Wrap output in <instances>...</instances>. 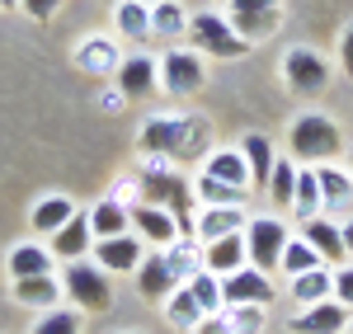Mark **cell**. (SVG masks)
Masks as SVG:
<instances>
[{
  "label": "cell",
  "mask_w": 353,
  "mask_h": 334,
  "mask_svg": "<svg viewBox=\"0 0 353 334\" xmlns=\"http://www.w3.org/2000/svg\"><path fill=\"white\" fill-rule=\"evenodd\" d=\"M344 334H353V320H349V330H344Z\"/></svg>",
  "instance_id": "c3c4849f"
},
{
  "label": "cell",
  "mask_w": 353,
  "mask_h": 334,
  "mask_svg": "<svg viewBox=\"0 0 353 334\" xmlns=\"http://www.w3.org/2000/svg\"><path fill=\"white\" fill-rule=\"evenodd\" d=\"M292 189H297V160H292V156H278L269 184H264V194H269V202L278 207V212H288V207H292Z\"/></svg>",
  "instance_id": "d6a6232c"
},
{
  "label": "cell",
  "mask_w": 353,
  "mask_h": 334,
  "mask_svg": "<svg viewBox=\"0 0 353 334\" xmlns=\"http://www.w3.org/2000/svg\"><path fill=\"white\" fill-rule=\"evenodd\" d=\"M203 174H212L231 189H250V165H245V151L241 146H212L208 160H203ZM254 194V189H250Z\"/></svg>",
  "instance_id": "44dd1931"
},
{
  "label": "cell",
  "mask_w": 353,
  "mask_h": 334,
  "mask_svg": "<svg viewBox=\"0 0 353 334\" xmlns=\"http://www.w3.org/2000/svg\"><path fill=\"white\" fill-rule=\"evenodd\" d=\"M193 334H231V325H226V315L217 311V315H203V320H198V330H193Z\"/></svg>",
  "instance_id": "7bdbcfd3"
},
{
  "label": "cell",
  "mask_w": 353,
  "mask_h": 334,
  "mask_svg": "<svg viewBox=\"0 0 353 334\" xmlns=\"http://www.w3.org/2000/svg\"><path fill=\"white\" fill-rule=\"evenodd\" d=\"M165 259H170V269H174V278L189 282L198 269H203V250L193 245V236H179L174 245H165Z\"/></svg>",
  "instance_id": "8d00e7d4"
},
{
  "label": "cell",
  "mask_w": 353,
  "mask_h": 334,
  "mask_svg": "<svg viewBox=\"0 0 353 334\" xmlns=\"http://www.w3.org/2000/svg\"><path fill=\"white\" fill-rule=\"evenodd\" d=\"M61 297L81 315H99L113 306V273H104L94 259H71L61 264Z\"/></svg>",
  "instance_id": "277c9868"
},
{
  "label": "cell",
  "mask_w": 353,
  "mask_h": 334,
  "mask_svg": "<svg viewBox=\"0 0 353 334\" xmlns=\"http://www.w3.org/2000/svg\"><path fill=\"white\" fill-rule=\"evenodd\" d=\"M137 179H141V202H156V207H165L174 222H179V236H193V184L179 174V169L170 165L165 156H146L141 160V169H137Z\"/></svg>",
  "instance_id": "6da1fadb"
},
{
  "label": "cell",
  "mask_w": 353,
  "mask_h": 334,
  "mask_svg": "<svg viewBox=\"0 0 353 334\" xmlns=\"http://www.w3.org/2000/svg\"><path fill=\"white\" fill-rule=\"evenodd\" d=\"M132 282H137V292H141L146 302H165V297L179 287V278H174V269H170L165 250H151V254H146V259L137 264Z\"/></svg>",
  "instance_id": "e0dca14e"
},
{
  "label": "cell",
  "mask_w": 353,
  "mask_h": 334,
  "mask_svg": "<svg viewBox=\"0 0 353 334\" xmlns=\"http://www.w3.org/2000/svg\"><path fill=\"white\" fill-rule=\"evenodd\" d=\"M339 236H344V250H349V259H353V212L339 222Z\"/></svg>",
  "instance_id": "f6af8a7d"
},
{
  "label": "cell",
  "mask_w": 353,
  "mask_h": 334,
  "mask_svg": "<svg viewBox=\"0 0 353 334\" xmlns=\"http://www.w3.org/2000/svg\"><path fill=\"white\" fill-rule=\"evenodd\" d=\"M189 48L198 56H217V61H241L245 52H250V43H245L241 33L231 28V19L226 14H217V10H198V14H189Z\"/></svg>",
  "instance_id": "5b68a950"
},
{
  "label": "cell",
  "mask_w": 353,
  "mask_h": 334,
  "mask_svg": "<svg viewBox=\"0 0 353 334\" xmlns=\"http://www.w3.org/2000/svg\"><path fill=\"white\" fill-rule=\"evenodd\" d=\"M189 33V10L179 0H151V38L161 43H174Z\"/></svg>",
  "instance_id": "f1b7e54d"
},
{
  "label": "cell",
  "mask_w": 353,
  "mask_h": 334,
  "mask_svg": "<svg viewBox=\"0 0 353 334\" xmlns=\"http://www.w3.org/2000/svg\"><path fill=\"white\" fill-rule=\"evenodd\" d=\"M90 259L104 269V273H137V264L146 259V240L137 236V231H128V236H109V240H94V250H90Z\"/></svg>",
  "instance_id": "8fae6325"
},
{
  "label": "cell",
  "mask_w": 353,
  "mask_h": 334,
  "mask_svg": "<svg viewBox=\"0 0 353 334\" xmlns=\"http://www.w3.org/2000/svg\"><path fill=\"white\" fill-rule=\"evenodd\" d=\"M325 297H334V269H306V273H297L292 278V302L297 306H316V302H325Z\"/></svg>",
  "instance_id": "1f68e13d"
},
{
  "label": "cell",
  "mask_w": 353,
  "mask_h": 334,
  "mask_svg": "<svg viewBox=\"0 0 353 334\" xmlns=\"http://www.w3.org/2000/svg\"><path fill=\"white\" fill-rule=\"evenodd\" d=\"M61 5H66V0H24L19 10H24L28 19H38V24H48V19H52L57 10H61Z\"/></svg>",
  "instance_id": "ab89813d"
},
{
  "label": "cell",
  "mask_w": 353,
  "mask_h": 334,
  "mask_svg": "<svg viewBox=\"0 0 353 334\" xmlns=\"http://www.w3.org/2000/svg\"><path fill=\"white\" fill-rule=\"evenodd\" d=\"M90 231H94V240H109V236H128L132 231V212L118 202V198H99L90 212Z\"/></svg>",
  "instance_id": "484cf974"
},
{
  "label": "cell",
  "mask_w": 353,
  "mask_h": 334,
  "mask_svg": "<svg viewBox=\"0 0 353 334\" xmlns=\"http://www.w3.org/2000/svg\"><path fill=\"white\" fill-rule=\"evenodd\" d=\"M292 240V226L283 222V217H250L245 222V254H250V264L254 269H278V259H283V245Z\"/></svg>",
  "instance_id": "52a82bcc"
},
{
  "label": "cell",
  "mask_w": 353,
  "mask_h": 334,
  "mask_svg": "<svg viewBox=\"0 0 353 334\" xmlns=\"http://www.w3.org/2000/svg\"><path fill=\"white\" fill-rule=\"evenodd\" d=\"M48 250H52L57 264H71V259H90L94 250V231H90V217L76 212L66 226H57L52 236H48Z\"/></svg>",
  "instance_id": "9a60e30c"
},
{
  "label": "cell",
  "mask_w": 353,
  "mask_h": 334,
  "mask_svg": "<svg viewBox=\"0 0 353 334\" xmlns=\"http://www.w3.org/2000/svg\"><path fill=\"white\" fill-rule=\"evenodd\" d=\"M339 66H344V76L353 81V24L339 33Z\"/></svg>",
  "instance_id": "b9f144b4"
},
{
  "label": "cell",
  "mask_w": 353,
  "mask_h": 334,
  "mask_svg": "<svg viewBox=\"0 0 353 334\" xmlns=\"http://www.w3.org/2000/svg\"><path fill=\"white\" fill-rule=\"evenodd\" d=\"M156 66H161V94H170V99H189L208 85L203 56L193 48H170L165 56H156Z\"/></svg>",
  "instance_id": "8992f818"
},
{
  "label": "cell",
  "mask_w": 353,
  "mask_h": 334,
  "mask_svg": "<svg viewBox=\"0 0 353 334\" xmlns=\"http://www.w3.org/2000/svg\"><path fill=\"white\" fill-rule=\"evenodd\" d=\"M283 81H288V90L297 99H316V94L330 90V61L321 52H311V48H288V56H283Z\"/></svg>",
  "instance_id": "ba28073f"
},
{
  "label": "cell",
  "mask_w": 353,
  "mask_h": 334,
  "mask_svg": "<svg viewBox=\"0 0 353 334\" xmlns=\"http://www.w3.org/2000/svg\"><path fill=\"white\" fill-rule=\"evenodd\" d=\"M193 198L203 202V207H245V198H250V189H231V184H221V179H212V174H193Z\"/></svg>",
  "instance_id": "f546056e"
},
{
  "label": "cell",
  "mask_w": 353,
  "mask_h": 334,
  "mask_svg": "<svg viewBox=\"0 0 353 334\" xmlns=\"http://www.w3.org/2000/svg\"><path fill=\"white\" fill-rule=\"evenodd\" d=\"M221 315H226L231 334H259L264 320H269V306H226Z\"/></svg>",
  "instance_id": "f35d334b"
},
{
  "label": "cell",
  "mask_w": 353,
  "mask_h": 334,
  "mask_svg": "<svg viewBox=\"0 0 353 334\" xmlns=\"http://www.w3.org/2000/svg\"><path fill=\"white\" fill-rule=\"evenodd\" d=\"M113 33L123 43H146L151 38V0H118L113 5Z\"/></svg>",
  "instance_id": "cb8c5ba5"
},
{
  "label": "cell",
  "mask_w": 353,
  "mask_h": 334,
  "mask_svg": "<svg viewBox=\"0 0 353 334\" xmlns=\"http://www.w3.org/2000/svg\"><path fill=\"white\" fill-rule=\"evenodd\" d=\"M245 264H250V254H245V231L221 236V240H208V245H203V269H212L217 278L236 273V269H245Z\"/></svg>",
  "instance_id": "603a6c76"
},
{
  "label": "cell",
  "mask_w": 353,
  "mask_h": 334,
  "mask_svg": "<svg viewBox=\"0 0 353 334\" xmlns=\"http://www.w3.org/2000/svg\"><path fill=\"white\" fill-rule=\"evenodd\" d=\"M321 264H325V259H321V254L311 250V245H306L301 236H292V240L283 245V259H278V273H283V278H297V273H306V269H321ZM325 269H330V264H325Z\"/></svg>",
  "instance_id": "e575fe53"
},
{
  "label": "cell",
  "mask_w": 353,
  "mask_h": 334,
  "mask_svg": "<svg viewBox=\"0 0 353 334\" xmlns=\"http://www.w3.org/2000/svg\"><path fill=\"white\" fill-rule=\"evenodd\" d=\"M316 184H321V207H325L330 217H349L353 212V174L349 169H339L334 160H325V165H316Z\"/></svg>",
  "instance_id": "d6986e66"
},
{
  "label": "cell",
  "mask_w": 353,
  "mask_h": 334,
  "mask_svg": "<svg viewBox=\"0 0 353 334\" xmlns=\"http://www.w3.org/2000/svg\"><path fill=\"white\" fill-rule=\"evenodd\" d=\"M128 212H132V231L146 240V250H165V245L179 240V222L165 207H156V202H132Z\"/></svg>",
  "instance_id": "4fadbf2b"
},
{
  "label": "cell",
  "mask_w": 353,
  "mask_h": 334,
  "mask_svg": "<svg viewBox=\"0 0 353 334\" xmlns=\"http://www.w3.org/2000/svg\"><path fill=\"white\" fill-rule=\"evenodd\" d=\"M5 269H10V282H14V278H38V273H57V259H52L48 245L24 240V245H14V250H10Z\"/></svg>",
  "instance_id": "d4e9b609"
},
{
  "label": "cell",
  "mask_w": 353,
  "mask_h": 334,
  "mask_svg": "<svg viewBox=\"0 0 353 334\" xmlns=\"http://www.w3.org/2000/svg\"><path fill=\"white\" fill-rule=\"evenodd\" d=\"M334 302H344V306L353 311V264L334 269Z\"/></svg>",
  "instance_id": "60d3db41"
},
{
  "label": "cell",
  "mask_w": 353,
  "mask_h": 334,
  "mask_svg": "<svg viewBox=\"0 0 353 334\" xmlns=\"http://www.w3.org/2000/svg\"><path fill=\"white\" fill-rule=\"evenodd\" d=\"M123 38H104V33H90L76 43V71L85 76H113L118 71V61H123V48H118Z\"/></svg>",
  "instance_id": "2e32d148"
},
{
  "label": "cell",
  "mask_w": 353,
  "mask_h": 334,
  "mask_svg": "<svg viewBox=\"0 0 353 334\" xmlns=\"http://www.w3.org/2000/svg\"><path fill=\"white\" fill-rule=\"evenodd\" d=\"M123 104H128V99H123V90H118V85L99 94V109H104V113H123Z\"/></svg>",
  "instance_id": "ee69618b"
},
{
  "label": "cell",
  "mask_w": 353,
  "mask_h": 334,
  "mask_svg": "<svg viewBox=\"0 0 353 334\" xmlns=\"http://www.w3.org/2000/svg\"><path fill=\"white\" fill-rule=\"evenodd\" d=\"M241 151H245V165H250V189H259L264 194V184H269L273 174V141L264 137V132H250V137H241Z\"/></svg>",
  "instance_id": "83f0119b"
},
{
  "label": "cell",
  "mask_w": 353,
  "mask_h": 334,
  "mask_svg": "<svg viewBox=\"0 0 353 334\" xmlns=\"http://www.w3.org/2000/svg\"><path fill=\"white\" fill-rule=\"evenodd\" d=\"M344 151V132H339V123L330 118V113H301L292 118V127H288V156L297 160V165H325Z\"/></svg>",
  "instance_id": "3957f363"
},
{
  "label": "cell",
  "mask_w": 353,
  "mask_h": 334,
  "mask_svg": "<svg viewBox=\"0 0 353 334\" xmlns=\"http://www.w3.org/2000/svg\"><path fill=\"white\" fill-rule=\"evenodd\" d=\"M226 19L245 43H264L273 28L283 24V0H226Z\"/></svg>",
  "instance_id": "9c48e42d"
},
{
  "label": "cell",
  "mask_w": 353,
  "mask_h": 334,
  "mask_svg": "<svg viewBox=\"0 0 353 334\" xmlns=\"http://www.w3.org/2000/svg\"><path fill=\"white\" fill-rule=\"evenodd\" d=\"M19 5H24V0H0V10H19Z\"/></svg>",
  "instance_id": "bcb514c9"
},
{
  "label": "cell",
  "mask_w": 353,
  "mask_h": 334,
  "mask_svg": "<svg viewBox=\"0 0 353 334\" xmlns=\"http://www.w3.org/2000/svg\"><path fill=\"white\" fill-rule=\"evenodd\" d=\"M184 287L193 292V302L203 306V315H217V311L226 306V302H221V278L212 273V269H198V273H193Z\"/></svg>",
  "instance_id": "74e56055"
},
{
  "label": "cell",
  "mask_w": 353,
  "mask_h": 334,
  "mask_svg": "<svg viewBox=\"0 0 353 334\" xmlns=\"http://www.w3.org/2000/svg\"><path fill=\"white\" fill-rule=\"evenodd\" d=\"M141 156H165L170 165H179V160H193L198 151H203V141H208V123H198V118H174V113H156V118H146L141 123Z\"/></svg>",
  "instance_id": "7a4b0ae2"
},
{
  "label": "cell",
  "mask_w": 353,
  "mask_h": 334,
  "mask_svg": "<svg viewBox=\"0 0 353 334\" xmlns=\"http://www.w3.org/2000/svg\"><path fill=\"white\" fill-rule=\"evenodd\" d=\"M349 174H353V146H349Z\"/></svg>",
  "instance_id": "7dc6e473"
},
{
  "label": "cell",
  "mask_w": 353,
  "mask_h": 334,
  "mask_svg": "<svg viewBox=\"0 0 353 334\" xmlns=\"http://www.w3.org/2000/svg\"><path fill=\"white\" fill-rule=\"evenodd\" d=\"M71 217H76V202H71L66 194H48V198H38V202H33L28 226H33L38 236H52L57 226H66Z\"/></svg>",
  "instance_id": "4316f807"
},
{
  "label": "cell",
  "mask_w": 353,
  "mask_h": 334,
  "mask_svg": "<svg viewBox=\"0 0 353 334\" xmlns=\"http://www.w3.org/2000/svg\"><path fill=\"white\" fill-rule=\"evenodd\" d=\"M10 297L28 311H52L61 306L66 297H61V278L57 273H38V278H14L10 282Z\"/></svg>",
  "instance_id": "ffe728a7"
},
{
  "label": "cell",
  "mask_w": 353,
  "mask_h": 334,
  "mask_svg": "<svg viewBox=\"0 0 353 334\" xmlns=\"http://www.w3.org/2000/svg\"><path fill=\"white\" fill-rule=\"evenodd\" d=\"M245 207H203L198 217H193V240H221V236H236V231H245Z\"/></svg>",
  "instance_id": "7402d4cb"
},
{
  "label": "cell",
  "mask_w": 353,
  "mask_h": 334,
  "mask_svg": "<svg viewBox=\"0 0 353 334\" xmlns=\"http://www.w3.org/2000/svg\"><path fill=\"white\" fill-rule=\"evenodd\" d=\"M165 320L174 325V330H198V320H203V306L193 302V292L179 282L170 297H165Z\"/></svg>",
  "instance_id": "836d02e7"
},
{
  "label": "cell",
  "mask_w": 353,
  "mask_h": 334,
  "mask_svg": "<svg viewBox=\"0 0 353 334\" xmlns=\"http://www.w3.org/2000/svg\"><path fill=\"white\" fill-rule=\"evenodd\" d=\"M221 302L226 306H269L273 302V282L264 269H254V264H245L236 273H226L221 278ZM221 306V311H226Z\"/></svg>",
  "instance_id": "30bf717a"
},
{
  "label": "cell",
  "mask_w": 353,
  "mask_h": 334,
  "mask_svg": "<svg viewBox=\"0 0 353 334\" xmlns=\"http://www.w3.org/2000/svg\"><path fill=\"white\" fill-rule=\"evenodd\" d=\"M297 222H311L321 217V184H316V165H297V189H292V207H288Z\"/></svg>",
  "instance_id": "4dcf8cb0"
},
{
  "label": "cell",
  "mask_w": 353,
  "mask_h": 334,
  "mask_svg": "<svg viewBox=\"0 0 353 334\" xmlns=\"http://www.w3.org/2000/svg\"><path fill=\"white\" fill-rule=\"evenodd\" d=\"M349 306L344 302H334V297H325V302H316V306H301L292 320H288V330L292 334H344L349 330Z\"/></svg>",
  "instance_id": "7c38bea8"
},
{
  "label": "cell",
  "mask_w": 353,
  "mask_h": 334,
  "mask_svg": "<svg viewBox=\"0 0 353 334\" xmlns=\"http://www.w3.org/2000/svg\"><path fill=\"white\" fill-rule=\"evenodd\" d=\"M297 226H301L297 236H301V240H306L316 254H321L325 264H344V259H349V250H344V236H339V217H325V212H321V217L297 222Z\"/></svg>",
  "instance_id": "ac0fdd59"
},
{
  "label": "cell",
  "mask_w": 353,
  "mask_h": 334,
  "mask_svg": "<svg viewBox=\"0 0 353 334\" xmlns=\"http://www.w3.org/2000/svg\"><path fill=\"white\" fill-rule=\"evenodd\" d=\"M81 330H85V315L76 306H52V311H43V315L33 320L28 334H81Z\"/></svg>",
  "instance_id": "d590c367"
},
{
  "label": "cell",
  "mask_w": 353,
  "mask_h": 334,
  "mask_svg": "<svg viewBox=\"0 0 353 334\" xmlns=\"http://www.w3.org/2000/svg\"><path fill=\"white\" fill-rule=\"evenodd\" d=\"M113 85L123 90V99H146L151 90H161V66L156 56H123L118 71H113Z\"/></svg>",
  "instance_id": "5bb4252c"
}]
</instances>
